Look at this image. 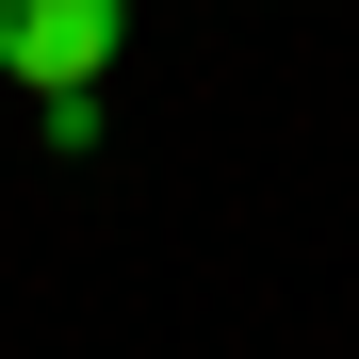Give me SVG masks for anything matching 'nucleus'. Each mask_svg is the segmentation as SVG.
I'll use <instances>...</instances> for the list:
<instances>
[{
	"label": "nucleus",
	"instance_id": "nucleus-1",
	"mask_svg": "<svg viewBox=\"0 0 359 359\" xmlns=\"http://www.w3.org/2000/svg\"><path fill=\"white\" fill-rule=\"evenodd\" d=\"M114 33H131V0H0V82L17 98H66L114 66Z\"/></svg>",
	"mask_w": 359,
	"mask_h": 359
}]
</instances>
